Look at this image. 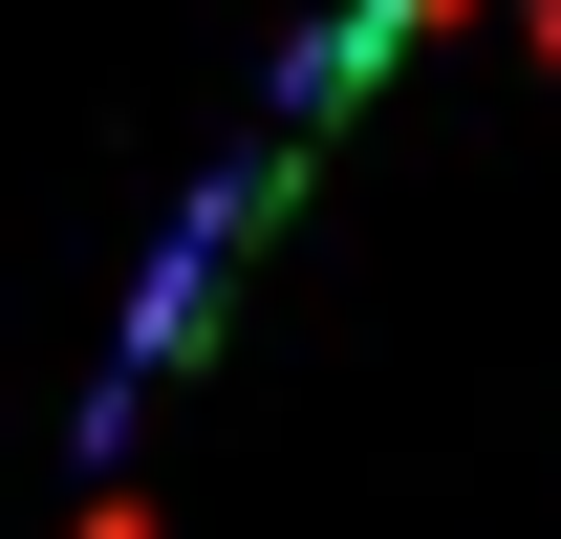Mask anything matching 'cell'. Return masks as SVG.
<instances>
[{"mask_svg":"<svg viewBox=\"0 0 561 539\" xmlns=\"http://www.w3.org/2000/svg\"><path fill=\"white\" fill-rule=\"evenodd\" d=\"M66 539H151V496H87V518H66Z\"/></svg>","mask_w":561,"mask_h":539,"instance_id":"1","label":"cell"}]
</instances>
